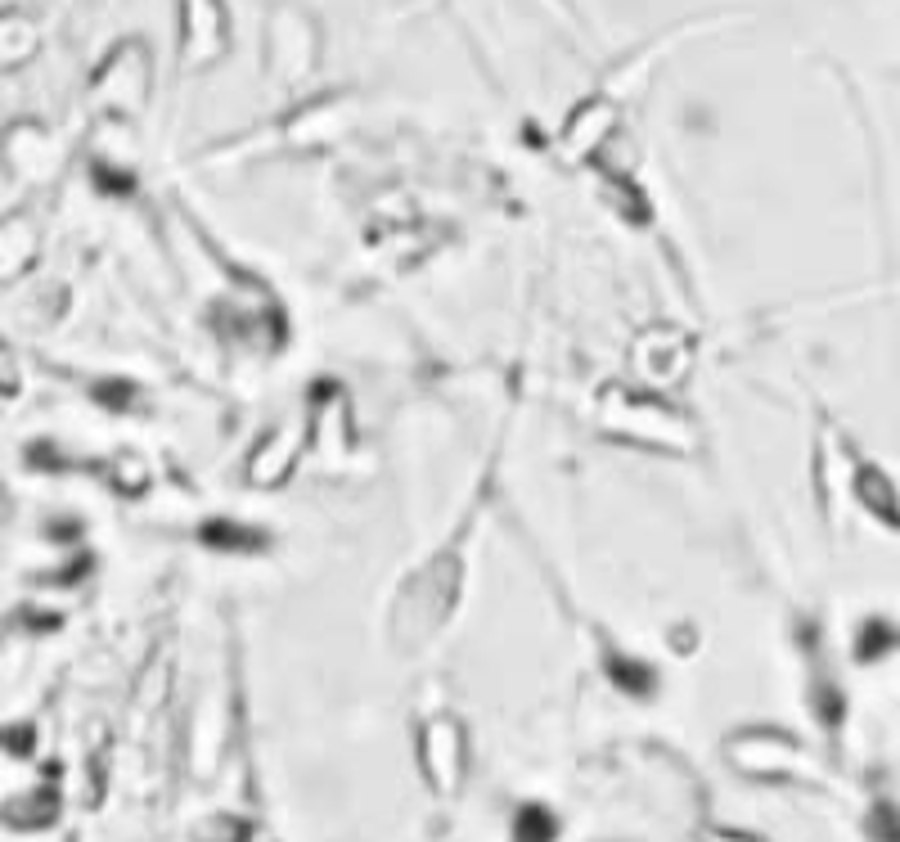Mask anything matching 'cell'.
<instances>
[{
	"mask_svg": "<svg viewBox=\"0 0 900 842\" xmlns=\"http://www.w3.org/2000/svg\"><path fill=\"white\" fill-rule=\"evenodd\" d=\"M113 482H117L122 491H131V496H140V491L153 482V473H149V464H144L140 455H117V464H113Z\"/></svg>",
	"mask_w": 900,
	"mask_h": 842,
	"instance_id": "cell-5",
	"label": "cell"
},
{
	"mask_svg": "<svg viewBox=\"0 0 900 842\" xmlns=\"http://www.w3.org/2000/svg\"><path fill=\"white\" fill-rule=\"evenodd\" d=\"M306 442H311V419H306V424H302V419H284V424H275L257 442V451L248 455V482H252V487H279V482L297 469Z\"/></svg>",
	"mask_w": 900,
	"mask_h": 842,
	"instance_id": "cell-3",
	"label": "cell"
},
{
	"mask_svg": "<svg viewBox=\"0 0 900 842\" xmlns=\"http://www.w3.org/2000/svg\"><path fill=\"white\" fill-rule=\"evenodd\" d=\"M716 842H747V838H716Z\"/></svg>",
	"mask_w": 900,
	"mask_h": 842,
	"instance_id": "cell-10",
	"label": "cell"
},
{
	"mask_svg": "<svg viewBox=\"0 0 900 842\" xmlns=\"http://www.w3.org/2000/svg\"><path fill=\"white\" fill-rule=\"evenodd\" d=\"M0 743H5V752H32L27 748V743H32V730H5Z\"/></svg>",
	"mask_w": 900,
	"mask_h": 842,
	"instance_id": "cell-9",
	"label": "cell"
},
{
	"mask_svg": "<svg viewBox=\"0 0 900 842\" xmlns=\"http://www.w3.org/2000/svg\"><path fill=\"white\" fill-rule=\"evenodd\" d=\"M603 428L617 437H630L639 446H653V451H684L689 446V433L684 424L653 397V392H608L603 397Z\"/></svg>",
	"mask_w": 900,
	"mask_h": 842,
	"instance_id": "cell-1",
	"label": "cell"
},
{
	"mask_svg": "<svg viewBox=\"0 0 900 842\" xmlns=\"http://www.w3.org/2000/svg\"><path fill=\"white\" fill-rule=\"evenodd\" d=\"M198 536H203V545H212V550H234V554H257V550H266V541H270L261 527L234 523V518H212V523H203Z\"/></svg>",
	"mask_w": 900,
	"mask_h": 842,
	"instance_id": "cell-4",
	"label": "cell"
},
{
	"mask_svg": "<svg viewBox=\"0 0 900 842\" xmlns=\"http://www.w3.org/2000/svg\"><path fill=\"white\" fill-rule=\"evenodd\" d=\"M558 833V824L549 820L540 806H531V811L518 815V842H549Z\"/></svg>",
	"mask_w": 900,
	"mask_h": 842,
	"instance_id": "cell-6",
	"label": "cell"
},
{
	"mask_svg": "<svg viewBox=\"0 0 900 842\" xmlns=\"http://www.w3.org/2000/svg\"><path fill=\"white\" fill-rule=\"evenodd\" d=\"M630 361H635V374H639V383H644L648 392H662V388L684 383V374L693 370V343H689L684 329L653 325V329H644V334L635 338Z\"/></svg>",
	"mask_w": 900,
	"mask_h": 842,
	"instance_id": "cell-2",
	"label": "cell"
},
{
	"mask_svg": "<svg viewBox=\"0 0 900 842\" xmlns=\"http://www.w3.org/2000/svg\"><path fill=\"white\" fill-rule=\"evenodd\" d=\"M9 815H23L18 824H45V820H54V797L41 793V797H32V802H23V806H9Z\"/></svg>",
	"mask_w": 900,
	"mask_h": 842,
	"instance_id": "cell-8",
	"label": "cell"
},
{
	"mask_svg": "<svg viewBox=\"0 0 900 842\" xmlns=\"http://www.w3.org/2000/svg\"><path fill=\"white\" fill-rule=\"evenodd\" d=\"M23 388V370H18V356L9 352V343L0 338V397H14Z\"/></svg>",
	"mask_w": 900,
	"mask_h": 842,
	"instance_id": "cell-7",
	"label": "cell"
}]
</instances>
